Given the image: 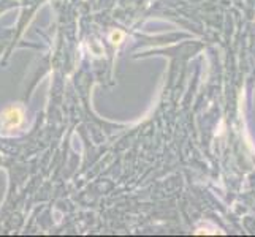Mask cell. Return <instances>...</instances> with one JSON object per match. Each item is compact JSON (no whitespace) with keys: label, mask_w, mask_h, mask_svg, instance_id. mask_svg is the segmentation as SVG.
Listing matches in <instances>:
<instances>
[{"label":"cell","mask_w":255,"mask_h":237,"mask_svg":"<svg viewBox=\"0 0 255 237\" xmlns=\"http://www.w3.org/2000/svg\"><path fill=\"white\" fill-rule=\"evenodd\" d=\"M24 120V114L19 107H8L2 116H0V127L3 130H13L18 128Z\"/></svg>","instance_id":"obj_1"},{"label":"cell","mask_w":255,"mask_h":237,"mask_svg":"<svg viewBox=\"0 0 255 237\" xmlns=\"http://www.w3.org/2000/svg\"><path fill=\"white\" fill-rule=\"evenodd\" d=\"M110 40H111L113 45H119V43L124 40V33L120 32V30H114V32H111V35H110Z\"/></svg>","instance_id":"obj_2"}]
</instances>
